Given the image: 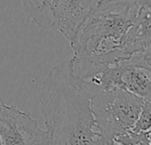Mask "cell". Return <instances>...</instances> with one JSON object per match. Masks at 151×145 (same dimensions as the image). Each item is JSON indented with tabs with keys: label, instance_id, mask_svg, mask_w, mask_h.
Wrapping results in <instances>:
<instances>
[{
	"label": "cell",
	"instance_id": "cell-1",
	"mask_svg": "<svg viewBox=\"0 0 151 145\" xmlns=\"http://www.w3.org/2000/svg\"><path fill=\"white\" fill-rule=\"evenodd\" d=\"M97 87L74 76L68 61L52 67L40 96L50 144H104L92 111Z\"/></svg>",
	"mask_w": 151,
	"mask_h": 145
},
{
	"label": "cell",
	"instance_id": "cell-2",
	"mask_svg": "<svg viewBox=\"0 0 151 145\" xmlns=\"http://www.w3.org/2000/svg\"><path fill=\"white\" fill-rule=\"evenodd\" d=\"M140 7L109 4L92 12L70 43L73 58L107 66L130 57L124 39Z\"/></svg>",
	"mask_w": 151,
	"mask_h": 145
},
{
	"label": "cell",
	"instance_id": "cell-3",
	"mask_svg": "<svg viewBox=\"0 0 151 145\" xmlns=\"http://www.w3.org/2000/svg\"><path fill=\"white\" fill-rule=\"evenodd\" d=\"M143 98L125 89L98 90L92 97V111L104 145L114 144L115 137L135 123Z\"/></svg>",
	"mask_w": 151,
	"mask_h": 145
},
{
	"label": "cell",
	"instance_id": "cell-4",
	"mask_svg": "<svg viewBox=\"0 0 151 145\" xmlns=\"http://www.w3.org/2000/svg\"><path fill=\"white\" fill-rule=\"evenodd\" d=\"M1 144H50L49 135L26 112L0 100Z\"/></svg>",
	"mask_w": 151,
	"mask_h": 145
},
{
	"label": "cell",
	"instance_id": "cell-5",
	"mask_svg": "<svg viewBox=\"0 0 151 145\" xmlns=\"http://www.w3.org/2000/svg\"><path fill=\"white\" fill-rule=\"evenodd\" d=\"M96 4V0H52L53 27L72 43Z\"/></svg>",
	"mask_w": 151,
	"mask_h": 145
},
{
	"label": "cell",
	"instance_id": "cell-6",
	"mask_svg": "<svg viewBox=\"0 0 151 145\" xmlns=\"http://www.w3.org/2000/svg\"><path fill=\"white\" fill-rule=\"evenodd\" d=\"M124 43L129 56L151 46V6L140 7L138 14L126 34Z\"/></svg>",
	"mask_w": 151,
	"mask_h": 145
},
{
	"label": "cell",
	"instance_id": "cell-7",
	"mask_svg": "<svg viewBox=\"0 0 151 145\" xmlns=\"http://www.w3.org/2000/svg\"><path fill=\"white\" fill-rule=\"evenodd\" d=\"M121 81L123 89L143 99H151V69L136 66L128 58Z\"/></svg>",
	"mask_w": 151,
	"mask_h": 145
},
{
	"label": "cell",
	"instance_id": "cell-8",
	"mask_svg": "<svg viewBox=\"0 0 151 145\" xmlns=\"http://www.w3.org/2000/svg\"><path fill=\"white\" fill-rule=\"evenodd\" d=\"M25 11L31 20L41 28H52L53 17L51 12L52 0H21Z\"/></svg>",
	"mask_w": 151,
	"mask_h": 145
},
{
	"label": "cell",
	"instance_id": "cell-9",
	"mask_svg": "<svg viewBox=\"0 0 151 145\" xmlns=\"http://www.w3.org/2000/svg\"><path fill=\"white\" fill-rule=\"evenodd\" d=\"M151 131H142L135 132L131 129L125 131L117 137L114 138V144L125 145H150L151 144Z\"/></svg>",
	"mask_w": 151,
	"mask_h": 145
},
{
	"label": "cell",
	"instance_id": "cell-10",
	"mask_svg": "<svg viewBox=\"0 0 151 145\" xmlns=\"http://www.w3.org/2000/svg\"><path fill=\"white\" fill-rule=\"evenodd\" d=\"M151 127V99H145L142 110L134 125L130 128L135 132L150 130Z\"/></svg>",
	"mask_w": 151,
	"mask_h": 145
},
{
	"label": "cell",
	"instance_id": "cell-11",
	"mask_svg": "<svg viewBox=\"0 0 151 145\" xmlns=\"http://www.w3.org/2000/svg\"><path fill=\"white\" fill-rule=\"evenodd\" d=\"M138 0H105L99 7H97L96 9L102 8L104 6H105L108 4H126V5H134L137 4ZM138 5V4H137ZM139 6V5H138ZM95 11V10H94Z\"/></svg>",
	"mask_w": 151,
	"mask_h": 145
},
{
	"label": "cell",
	"instance_id": "cell-12",
	"mask_svg": "<svg viewBox=\"0 0 151 145\" xmlns=\"http://www.w3.org/2000/svg\"><path fill=\"white\" fill-rule=\"evenodd\" d=\"M104 1H105V0H96V9L97 7H99V6H100V5H101V4H103V3H104ZM96 9H95V10H96Z\"/></svg>",
	"mask_w": 151,
	"mask_h": 145
},
{
	"label": "cell",
	"instance_id": "cell-13",
	"mask_svg": "<svg viewBox=\"0 0 151 145\" xmlns=\"http://www.w3.org/2000/svg\"><path fill=\"white\" fill-rule=\"evenodd\" d=\"M0 144H1V140H0Z\"/></svg>",
	"mask_w": 151,
	"mask_h": 145
}]
</instances>
